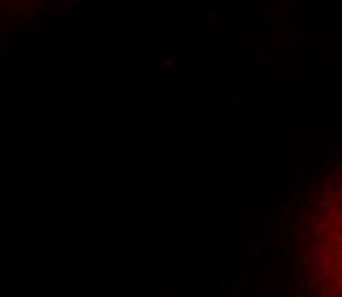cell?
I'll use <instances>...</instances> for the list:
<instances>
[{"label": "cell", "instance_id": "1", "mask_svg": "<svg viewBox=\"0 0 342 297\" xmlns=\"http://www.w3.org/2000/svg\"><path fill=\"white\" fill-rule=\"evenodd\" d=\"M313 258L320 297H342V176L323 202Z\"/></svg>", "mask_w": 342, "mask_h": 297}]
</instances>
